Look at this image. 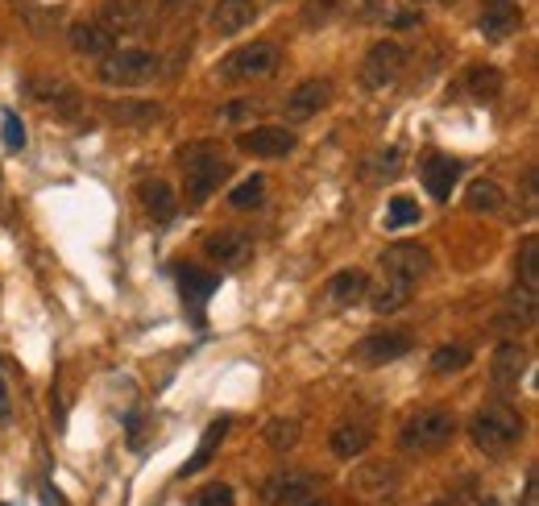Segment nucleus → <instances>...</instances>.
<instances>
[{
    "mask_svg": "<svg viewBox=\"0 0 539 506\" xmlns=\"http://www.w3.org/2000/svg\"><path fill=\"white\" fill-rule=\"evenodd\" d=\"M229 158H224V150L216 142H191L183 150V191L191 204H204L212 200V191L229 179Z\"/></svg>",
    "mask_w": 539,
    "mask_h": 506,
    "instance_id": "obj_1",
    "label": "nucleus"
},
{
    "mask_svg": "<svg viewBox=\"0 0 539 506\" xmlns=\"http://www.w3.org/2000/svg\"><path fill=\"white\" fill-rule=\"evenodd\" d=\"M469 436L473 444L481 448V453H506L510 444H519L523 440V415L510 407V403H486L477 415H473V424H469Z\"/></svg>",
    "mask_w": 539,
    "mask_h": 506,
    "instance_id": "obj_2",
    "label": "nucleus"
},
{
    "mask_svg": "<svg viewBox=\"0 0 539 506\" xmlns=\"http://www.w3.org/2000/svg\"><path fill=\"white\" fill-rule=\"evenodd\" d=\"M158 75V54L146 46H125L100 59V79L108 88H141Z\"/></svg>",
    "mask_w": 539,
    "mask_h": 506,
    "instance_id": "obj_3",
    "label": "nucleus"
},
{
    "mask_svg": "<svg viewBox=\"0 0 539 506\" xmlns=\"http://www.w3.org/2000/svg\"><path fill=\"white\" fill-rule=\"evenodd\" d=\"M452 432H457V419L440 407H428V411L411 415L403 424L399 444L407 448V453H440V448L452 440Z\"/></svg>",
    "mask_w": 539,
    "mask_h": 506,
    "instance_id": "obj_4",
    "label": "nucleus"
},
{
    "mask_svg": "<svg viewBox=\"0 0 539 506\" xmlns=\"http://www.w3.org/2000/svg\"><path fill=\"white\" fill-rule=\"evenodd\" d=\"M282 63V50L274 42H253V46H241L233 50L229 59H224L216 67L220 79H229V83H249V79H270Z\"/></svg>",
    "mask_w": 539,
    "mask_h": 506,
    "instance_id": "obj_5",
    "label": "nucleus"
},
{
    "mask_svg": "<svg viewBox=\"0 0 539 506\" xmlns=\"http://www.w3.org/2000/svg\"><path fill=\"white\" fill-rule=\"evenodd\" d=\"M407 46L403 42H378L370 46V54L361 59V88H370V92H386L390 83H399V75L407 71Z\"/></svg>",
    "mask_w": 539,
    "mask_h": 506,
    "instance_id": "obj_6",
    "label": "nucleus"
},
{
    "mask_svg": "<svg viewBox=\"0 0 539 506\" xmlns=\"http://www.w3.org/2000/svg\"><path fill=\"white\" fill-rule=\"evenodd\" d=\"M382 274L390 278V283H403V287H415L423 274L432 270V253L415 245V241H394L382 249V258H378Z\"/></svg>",
    "mask_w": 539,
    "mask_h": 506,
    "instance_id": "obj_7",
    "label": "nucleus"
},
{
    "mask_svg": "<svg viewBox=\"0 0 539 506\" xmlns=\"http://www.w3.org/2000/svg\"><path fill=\"white\" fill-rule=\"evenodd\" d=\"M411 345H415L411 332H403V328H382V332L361 336L357 349H353V357H357L361 365H370V370H378V365H390V361L407 357Z\"/></svg>",
    "mask_w": 539,
    "mask_h": 506,
    "instance_id": "obj_8",
    "label": "nucleus"
},
{
    "mask_svg": "<svg viewBox=\"0 0 539 506\" xmlns=\"http://www.w3.org/2000/svg\"><path fill=\"white\" fill-rule=\"evenodd\" d=\"M237 150L249 158H287L295 150V133L287 125H249L237 137Z\"/></svg>",
    "mask_w": 539,
    "mask_h": 506,
    "instance_id": "obj_9",
    "label": "nucleus"
},
{
    "mask_svg": "<svg viewBox=\"0 0 539 506\" xmlns=\"http://www.w3.org/2000/svg\"><path fill=\"white\" fill-rule=\"evenodd\" d=\"M204 253H208L216 266L241 270V266L253 258V241H249V233H241V229H216V233L204 237Z\"/></svg>",
    "mask_w": 539,
    "mask_h": 506,
    "instance_id": "obj_10",
    "label": "nucleus"
},
{
    "mask_svg": "<svg viewBox=\"0 0 539 506\" xmlns=\"http://www.w3.org/2000/svg\"><path fill=\"white\" fill-rule=\"evenodd\" d=\"M311 494H316V482H311L307 473H291V469H282V473H274V477L262 482V502L266 506H303Z\"/></svg>",
    "mask_w": 539,
    "mask_h": 506,
    "instance_id": "obj_11",
    "label": "nucleus"
},
{
    "mask_svg": "<svg viewBox=\"0 0 539 506\" xmlns=\"http://www.w3.org/2000/svg\"><path fill=\"white\" fill-rule=\"evenodd\" d=\"M328 100H332L328 79H303L299 88L282 100V112H287V121H311L320 108H328Z\"/></svg>",
    "mask_w": 539,
    "mask_h": 506,
    "instance_id": "obj_12",
    "label": "nucleus"
},
{
    "mask_svg": "<svg viewBox=\"0 0 539 506\" xmlns=\"http://www.w3.org/2000/svg\"><path fill=\"white\" fill-rule=\"evenodd\" d=\"M253 17H258V5H253V0H216L208 21L220 38H229V34H241Z\"/></svg>",
    "mask_w": 539,
    "mask_h": 506,
    "instance_id": "obj_13",
    "label": "nucleus"
},
{
    "mask_svg": "<svg viewBox=\"0 0 539 506\" xmlns=\"http://www.w3.org/2000/svg\"><path fill=\"white\" fill-rule=\"evenodd\" d=\"M523 374H527V353H523V345H498L494 349V357H490V378H494V386H519L523 382Z\"/></svg>",
    "mask_w": 539,
    "mask_h": 506,
    "instance_id": "obj_14",
    "label": "nucleus"
},
{
    "mask_svg": "<svg viewBox=\"0 0 539 506\" xmlns=\"http://www.w3.org/2000/svg\"><path fill=\"white\" fill-rule=\"evenodd\" d=\"M179 287H183V303L191 307V316L200 320V312H204V303L216 295V287H220V278L216 274H204V270H195V266H183L179 270Z\"/></svg>",
    "mask_w": 539,
    "mask_h": 506,
    "instance_id": "obj_15",
    "label": "nucleus"
},
{
    "mask_svg": "<svg viewBox=\"0 0 539 506\" xmlns=\"http://www.w3.org/2000/svg\"><path fill=\"white\" fill-rule=\"evenodd\" d=\"M229 428H233V419L229 415H220V419H212V424L204 428V440H200V448L187 457V465L179 469V477H195L200 469H208V461L216 457V448L224 444V436H229Z\"/></svg>",
    "mask_w": 539,
    "mask_h": 506,
    "instance_id": "obj_16",
    "label": "nucleus"
},
{
    "mask_svg": "<svg viewBox=\"0 0 539 506\" xmlns=\"http://www.w3.org/2000/svg\"><path fill=\"white\" fill-rule=\"evenodd\" d=\"M365 291H370V278H365L361 270H340L328 278V287H324V299L332 307H353L365 299Z\"/></svg>",
    "mask_w": 539,
    "mask_h": 506,
    "instance_id": "obj_17",
    "label": "nucleus"
},
{
    "mask_svg": "<svg viewBox=\"0 0 539 506\" xmlns=\"http://www.w3.org/2000/svg\"><path fill=\"white\" fill-rule=\"evenodd\" d=\"M457 179H461V162L440 158V154H432L428 162H423V187H428L432 200H448Z\"/></svg>",
    "mask_w": 539,
    "mask_h": 506,
    "instance_id": "obj_18",
    "label": "nucleus"
},
{
    "mask_svg": "<svg viewBox=\"0 0 539 506\" xmlns=\"http://www.w3.org/2000/svg\"><path fill=\"white\" fill-rule=\"evenodd\" d=\"M112 30L108 25H100V21H79L75 30H71V46L79 50V54H88V59H104V54H112Z\"/></svg>",
    "mask_w": 539,
    "mask_h": 506,
    "instance_id": "obj_19",
    "label": "nucleus"
},
{
    "mask_svg": "<svg viewBox=\"0 0 539 506\" xmlns=\"http://www.w3.org/2000/svg\"><path fill=\"white\" fill-rule=\"evenodd\" d=\"M519 21H523V13H519L515 0L486 5V9H481V34H486V38H510L519 30Z\"/></svg>",
    "mask_w": 539,
    "mask_h": 506,
    "instance_id": "obj_20",
    "label": "nucleus"
},
{
    "mask_svg": "<svg viewBox=\"0 0 539 506\" xmlns=\"http://www.w3.org/2000/svg\"><path fill=\"white\" fill-rule=\"evenodd\" d=\"M25 92H30L38 104H63V108H75V88L67 79H54V75H34L30 83H25Z\"/></svg>",
    "mask_w": 539,
    "mask_h": 506,
    "instance_id": "obj_21",
    "label": "nucleus"
},
{
    "mask_svg": "<svg viewBox=\"0 0 539 506\" xmlns=\"http://www.w3.org/2000/svg\"><path fill=\"white\" fill-rule=\"evenodd\" d=\"M465 208L469 212H486V216H494V212H502L506 208V191L494 183V179H473L469 183V191H465Z\"/></svg>",
    "mask_w": 539,
    "mask_h": 506,
    "instance_id": "obj_22",
    "label": "nucleus"
},
{
    "mask_svg": "<svg viewBox=\"0 0 539 506\" xmlns=\"http://www.w3.org/2000/svg\"><path fill=\"white\" fill-rule=\"evenodd\" d=\"M141 208H146L158 224H166L170 216H175V191H170V183L162 179H150V183H141Z\"/></svg>",
    "mask_w": 539,
    "mask_h": 506,
    "instance_id": "obj_23",
    "label": "nucleus"
},
{
    "mask_svg": "<svg viewBox=\"0 0 539 506\" xmlns=\"http://www.w3.org/2000/svg\"><path fill=\"white\" fill-rule=\"evenodd\" d=\"M108 117H112V121H121V125L141 129V125L162 121V108H158L154 100H121V104H112V108H108Z\"/></svg>",
    "mask_w": 539,
    "mask_h": 506,
    "instance_id": "obj_24",
    "label": "nucleus"
},
{
    "mask_svg": "<svg viewBox=\"0 0 539 506\" xmlns=\"http://www.w3.org/2000/svg\"><path fill=\"white\" fill-rule=\"evenodd\" d=\"M465 92H469L473 100H494V96L502 92V71L490 67V63H473V67L465 71Z\"/></svg>",
    "mask_w": 539,
    "mask_h": 506,
    "instance_id": "obj_25",
    "label": "nucleus"
},
{
    "mask_svg": "<svg viewBox=\"0 0 539 506\" xmlns=\"http://www.w3.org/2000/svg\"><path fill=\"white\" fill-rule=\"evenodd\" d=\"M370 440H374V436L365 432V428H349V424H345V428L332 432V453H336L340 461H353V457H361L365 448H370Z\"/></svg>",
    "mask_w": 539,
    "mask_h": 506,
    "instance_id": "obj_26",
    "label": "nucleus"
},
{
    "mask_svg": "<svg viewBox=\"0 0 539 506\" xmlns=\"http://www.w3.org/2000/svg\"><path fill=\"white\" fill-rule=\"evenodd\" d=\"M515 270H519V287H523V291H539V237H527V241L519 245Z\"/></svg>",
    "mask_w": 539,
    "mask_h": 506,
    "instance_id": "obj_27",
    "label": "nucleus"
},
{
    "mask_svg": "<svg viewBox=\"0 0 539 506\" xmlns=\"http://www.w3.org/2000/svg\"><path fill=\"white\" fill-rule=\"evenodd\" d=\"M100 25H108L112 34L137 30V25H141V9L133 5V0H108V5H104V21H100Z\"/></svg>",
    "mask_w": 539,
    "mask_h": 506,
    "instance_id": "obj_28",
    "label": "nucleus"
},
{
    "mask_svg": "<svg viewBox=\"0 0 539 506\" xmlns=\"http://www.w3.org/2000/svg\"><path fill=\"white\" fill-rule=\"evenodd\" d=\"M403 158H399V150H378V154H370V158H365V179H370V183H390V179H399V171H403V166H399Z\"/></svg>",
    "mask_w": 539,
    "mask_h": 506,
    "instance_id": "obj_29",
    "label": "nucleus"
},
{
    "mask_svg": "<svg viewBox=\"0 0 539 506\" xmlns=\"http://www.w3.org/2000/svg\"><path fill=\"white\" fill-rule=\"evenodd\" d=\"M469 361H473L469 345H440L432 353V374H461Z\"/></svg>",
    "mask_w": 539,
    "mask_h": 506,
    "instance_id": "obj_30",
    "label": "nucleus"
},
{
    "mask_svg": "<svg viewBox=\"0 0 539 506\" xmlns=\"http://www.w3.org/2000/svg\"><path fill=\"white\" fill-rule=\"evenodd\" d=\"M407 299H411V287L390 283V278H386V283L370 295V307H374L378 316H386V312H399V307H407Z\"/></svg>",
    "mask_w": 539,
    "mask_h": 506,
    "instance_id": "obj_31",
    "label": "nucleus"
},
{
    "mask_svg": "<svg viewBox=\"0 0 539 506\" xmlns=\"http://www.w3.org/2000/svg\"><path fill=\"white\" fill-rule=\"evenodd\" d=\"M262 436H266V444L274 448V453H287V448L299 444V424L295 419H270Z\"/></svg>",
    "mask_w": 539,
    "mask_h": 506,
    "instance_id": "obj_32",
    "label": "nucleus"
},
{
    "mask_svg": "<svg viewBox=\"0 0 539 506\" xmlns=\"http://www.w3.org/2000/svg\"><path fill=\"white\" fill-rule=\"evenodd\" d=\"M262 200H266V179L262 175H253V179H245L241 187H233V195H229V204L237 208V212H249V208H262Z\"/></svg>",
    "mask_w": 539,
    "mask_h": 506,
    "instance_id": "obj_33",
    "label": "nucleus"
},
{
    "mask_svg": "<svg viewBox=\"0 0 539 506\" xmlns=\"http://www.w3.org/2000/svg\"><path fill=\"white\" fill-rule=\"evenodd\" d=\"M415 220H419V204L407 200V195H394L390 208H386V229L399 233V229H407V224H415Z\"/></svg>",
    "mask_w": 539,
    "mask_h": 506,
    "instance_id": "obj_34",
    "label": "nucleus"
},
{
    "mask_svg": "<svg viewBox=\"0 0 539 506\" xmlns=\"http://www.w3.org/2000/svg\"><path fill=\"white\" fill-rule=\"evenodd\" d=\"M0 133H5V150H13V154L25 150V125H21L17 112H5V117H0Z\"/></svg>",
    "mask_w": 539,
    "mask_h": 506,
    "instance_id": "obj_35",
    "label": "nucleus"
},
{
    "mask_svg": "<svg viewBox=\"0 0 539 506\" xmlns=\"http://www.w3.org/2000/svg\"><path fill=\"white\" fill-rule=\"evenodd\" d=\"M262 104H253V100H237V104H224L220 108V121H245V117H258Z\"/></svg>",
    "mask_w": 539,
    "mask_h": 506,
    "instance_id": "obj_36",
    "label": "nucleus"
},
{
    "mask_svg": "<svg viewBox=\"0 0 539 506\" xmlns=\"http://www.w3.org/2000/svg\"><path fill=\"white\" fill-rule=\"evenodd\" d=\"M200 506H233V490L216 482V486L204 490V502H200Z\"/></svg>",
    "mask_w": 539,
    "mask_h": 506,
    "instance_id": "obj_37",
    "label": "nucleus"
},
{
    "mask_svg": "<svg viewBox=\"0 0 539 506\" xmlns=\"http://www.w3.org/2000/svg\"><path fill=\"white\" fill-rule=\"evenodd\" d=\"M129 444L141 448V415H129Z\"/></svg>",
    "mask_w": 539,
    "mask_h": 506,
    "instance_id": "obj_38",
    "label": "nucleus"
},
{
    "mask_svg": "<svg viewBox=\"0 0 539 506\" xmlns=\"http://www.w3.org/2000/svg\"><path fill=\"white\" fill-rule=\"evenodd\" d=\"M535 494H539V490H535V469H531V473H527V490H523V506H535V502H539Z\"/></svg>",
    "mask_w": 539,
    "mask_h": 506,
    "instance_id": "obj_39",
    "label": "nucleus"
},
{
    "mask_svg": "<svg viewBox=\"0 0 539 506\" xmlns=\"http://www.w3.org/2000/svg\"><path fill=\"white\" fill-rule=\"evenodd\" d=\"M523 191H527V208H535V171H527V179H523Z\"/></svg>",
    "mask_w": 539,
    "mask_h": 506,
    "instance_id": "obj_40",
    "label": "nucleus"
},
{
    "mask_svg": "<svg viewBox=\"0 0 539 506\" xmlns=\"http://www.w3.org/2000/svg\"><path fill=\"white\" fill-rule=\"evenodd\" d=\"M303 506H332V502H324V498H316V494H311V498H307Z\"/></svg>",
    "mask_w": 539,
    "mask_h": 506,
    "instance_id": "obj_41",
    "label": "nucleus"
},
{
    "mask_svg": "<svg viewBox=\"0 0 539 506\" xmlns=\"http://www.w3.org/2000/svg\"><path fill=\"white\" fill-rule=\"evenodd\" d=\"M0 415H5V382H0Z\"/></svg>",
    "mask_w": 539,
    "mask_h": 506,
    "instance_id": "obj_42",
    "label": "nucleus"
},
{
    "mask_svg": "<svg viewBox=\"0 0 539 506\" xmlns=\"http://www.w3.org/2000/svg\"><path fill=\"white\" fill-rule=\"evenodd\" d=\"M432 506H457V502H452V498H444V502H432Z\"/></svg>",
    "mask_w": 539,
    "mask_h": 506,
    "instance_id": "obj_43",
    "label": "nucleus"
},
{
    "mask_svg": "<svg viewBox=\"0 0 539 506\" xmlns=\"http://www.w3.org/2000/svg\"><path fill=\"white\" fill-rule=\"evenodd\" d=\"M481 506H498V498H486V502H481Z\"/></svg>",
    "mask_w": 539,
    "mask_h": 506,
    "instance_id": "obj_44",
    "label": "nucleus"
},
{
    "mask_svg": "<svg viewBox=\"0 0 539 506\" xmlns=\"http://www.w3.org/2000/svg\"><path fill=\"white\" fill-rule=\"evenodd\" d=\"M486 5H502V0H486Z\"/></svg>",
    "mask_w": 539,
    "mask_h": 506,
    "instance_id": "obj_45",
    "label": "nucleus"
}]
</instances>
